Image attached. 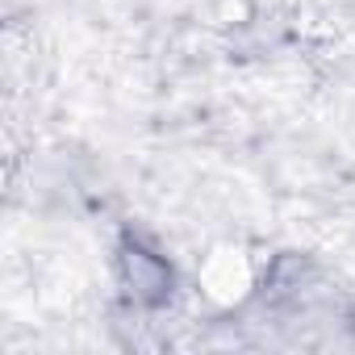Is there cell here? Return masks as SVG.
Instances as JSON below:
<instances>
[{"mask_svg": "<svg viewBox=\"0 0 355 355\" xmlns=\"http://www.w3.org/2000/svg\"><path fill=\"white\" fill-rule=\"evenodd\" d=\"M117 280L134 309H163L175 297V268L138 234H125L117 243Z\"/></svg>", "mask_w": 355, "mask_h": 355, "instance_id": "1", "label": "cell"}]
</instances>
